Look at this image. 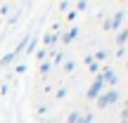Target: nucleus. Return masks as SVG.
Masks as SVG:
<instances>
[{
	"mask_svg": "<svg viewBox=\"0 0 128 123\" xmlns=\"http://www.w3.org/2000/svg\"><path fill=\"white\" fill-rule=\"evenodd\" d=\"M100 69H104V71L100 73V78H102V83H104V85H109V90L119 85V76H116V71H114L112 66H100Z\"/></svg>",
	"mask_w": 128,
	"mask_h": 123,
	"instance_id": "1",
	"label": "nucleus"
},
{
	"mask_svg": "<svg viewBox=\"0 0 128 123\" xmlns=\"http://www.w3.org/2000/svg\"><path fill=\"white\" fill-rule=\"evenodd\" d=\"M100 92H104V83H102L100 73H97L95 81H92V85L86 90V97H88V100H97V97H100Z\"/></svg>",
	"mask_w": 128,
	"mask_h": 123,
	"instance_id": "2",
	"label": "nucleus"
},
{
	"mask_svg": "<svg viewBox=\"0 0 128 123\" xmlns=\"http://www.w3.org/2000/svg\"><path fill=\"white\" fill-rule=\"evenodd\" d=\"M124 17H126V12H124V9L114 12V17L104 21V28H107V31H121V24H124Z\"/></svg>",
	"mask_w": 128,
	"mask_h": 123,
	"instance_id": "3",
	"label": "nucleus"
},
{
	"mask_svg": "<svg viewBox=\"0 0 128 123\" xmlns=\"http://www.w3.org/2000/svg\"><path fill=\"white\" fill-rule=\"evenodd\" d=\"M60 33H62V31H60L57 26L52 28V31H48V33H45V38H43V43H45V50H52V45L60 40Z\"/></svg>",
	"mask_w": 128,
	"mask_h": 123,
	"instance_id": "4",
	"label": "nucleus"
},
{
	"mask_svg": "<svg viewBox=\"0 0 128 123\" xmlns=\"http://www.w3.org/2000/svg\"><path fill=\"white\" fill-rule=\"evenodd\" d=\"M102 97H104V104L109 107V104H116V102L121 100V92H119V88H112V90L102 92Z\"/></svg>",
	"mask_w": 128,
	"mask_h": 123,
	"instance_id": "5",
	"label": "nucleus"
},
{
	"mask_svg": "<svg viewBox=\"0 0 128 123\" xmlns=\"http://www.w3.org/2000/svg\"><path fill=\"white\" fill-rule=\"evenodd\" d=\"M76 36H78V28H76V26H71L69 31H62V33H60V40L64 43V45H69L71 40H76Z\"/></svg>",
	"mask_w": 128,
	"mask_h": 123,
	"instance_id": "6",
	"label": "nucleus"
},
{
	"mask_svg": "<svg viewBox=\"0 0 128 123\" xmlns=\"http://www.w3.org/2000/svg\"><path fill=\"white\" fill-rule=\"evenodd\" d=\"M86 66H88V71H90V73H95V76L100 73V64L92 59V55H86Z\"/></svg>",
	"mask_w": 128,
	"mask_h": 123,
	"instance_id": "7",
	"label": "nucleus"
},
{
	"mask_svg": "<svg viewBox=\"0 0 128 123\" xmlns=\"http://www.w3.org/2000/svg\"><path fill=\"white\" fill-rule=\"evenodd\" d=\"M126 40H128V28H121L116 36V47H126Z\"/></svg>",
	"mask_w": 128,
	"mask_h": 123,
	"instance_id": "8",
	"label": "nucleus"
},
{
	"mask_svg": "<svg viewBox=\"0 0 128 123\" xmlns=\"http://www.w3.org/2000/svg\"><path fill=\"white\" fill-rule=\"evenodd\" d=\"M50 59H52V62H50L52 66H62V64H64V59H66V55H64V52L60 50V52H55V55H52Z\"/></svg>",
	"mask_w": 128,
	"mask_h": 123,
	"instance_id": "9",
	"label": "nucleus"
},
{
	"mask_svg": "<svg viewBox=\"0 0 128 123\" xmlns=\"http://www.w3.org/2000/svg\"><path fill=\"white\" fill-rule=\"evenodd\" d=\"M50 69H52V64H50V59H45V62H40V76H48V73H50Z\"/></svg>",
	"mask_w": 128,
	"mask_h": 123,
	"instance_id": "10",
	"label": "nucleus"
},
{
	"mask_svg": "<svg viewBox=\"0 0 128 123\" xmlns=\"http://www.w3.org/2000/svg\"><path fill=\"white\" fill-rule=\"evenodd\" d=\"M14 59H17V57H14V55H12V52H7V55H5V57H2V59H0V66H7V64H12Z\"/></svg>",
	"mask_w": 128,
	"mask_h": 123,
	"instance_id": "11",
	"label": "nucleus"
},
{
	"mask_svg": "<svg viewBox=\"0 0 128 123\" xmlns=\"http://www.w3.org/2000/svg\"><path fill=\"white\" fill-rule=\"evenodd\" d=\"M107 57H109V55H107V50H97L95 55H92V59H95V62H104Z\"/></svg>",
	"mask_w": 128,
	"mask_h": 123,
	"instance_id": "12",
	"label": "nucleus"
},
{
	"mask_svg": "<svg viewBox=\"0 0 128 123\" xmlns=\"http://www.w3.org/2000/svg\"><path fill=\"white\" fill-rule=\"evenodd\" d=\"M74 69H76V62H74V59H64V71H66V73H71Z\"/></svg>",
	"mask_w": 128,
	"mask_h": 123,
	"instance_id": "13",
	"label": "nucleus"
},
{
	"mask_svg": "<svg viewBox=\"0 0 128 123\" xmlns=\"http://www.w3.org/2000/svg\"><path fill=\"white\" fill-rule=\"evenodd\" d=\"M78 119H81V114H78V111H76V109H74V111H71V114H69V116H66V123H78Z\"/></svg>",
	"mask_w": 128,
	"mask_h": 123,
	"instance_id": "14",
	"label": "nucleus"
},
{
	"mask_svg": "<svg viewBox=\"0 0 128 123\" xmlns=\"http://www.w3.org/2000/svg\"><path fill=\"white\" fill-rule=\"evenodd\" d=\"M48 52H50V50H45V47H43V50H38V52H36L38 62H45V59H48Z\"/></svg>",
	"mask_w": 128,
	"mask_h": 123,
	"instance_id": "15",
	"label": "nucleus"
},
{
	"mask_svg": "<svg viewBox=\"0 0 128 123\" xmlns=\"http://www.w3.org/2000/svg\"><path fill=\"white\" fill-rule=\"evenodd\" d=\"M66 95H69V90H66V88H64V85H62L60 90H57V95H55V97H57V100H64V97H66Z\"/></svg>",
	"mask_w": 128,
	"mask_h": 123,
	"instance_id": "16",
	"label": "nucleus"
},
{
	"mask_svg": "<svg viewBox=\"0 0 128 123\" xmlns=\"http://www.w3.org/2000/svg\"><path fill=\"white\" fill-rule=\"evenodd\" d=\"M78 123H92V114H86V116H81V119H78Z\"/></svg>",
	"mask_w": 128,
	"mask_h": 123,
	"instance_id": "17",
	"label": "nucleus"
},
{
	"mask_svg": "<svg viewBox=\"0 0 128 123\" xmlns=\"http://www.w3.org/2000/svg\"><path fill=\"white\" fill-rule=\"evenodd\" d=\"M26 69H28L26 64H17V69H14V71H17V73H24V71H26Z\"/></svg>",
	"mask_w": 128,
	"mask_h": 123,
	"instance_id": "18",
	"label": "nucleus"
},
{
	"mask_svg": "<svg viewBox=\"0 0 128 123\" xmlns=\"http://www.w3.org/2000/svg\"><path fill=\"white\" fill-rule=\"evenodd\" d=\"M76 9H88V2H86V0H81V2H76Z\"/></svg>",
	"mask_w": 128,
	"mask_h": 123,
	"instance_id": "19",
	"label": "nucleus"
},
{
	"mask_svg": "<svg viewBox=\"0 0 128 123\" xmlns=\"http://www.w3.org/2000/svg\"><path fill=\"white\" fill-rule=\"evenodd\" d=\"M76 14H78V12H74V9H71V12H66V19H69V21H74V19H76Z\"/></svg>",
	"mask_w": 128,
	"mask_h": 123,
	"instance_id": "20",
	"label": "nucleus"
},
{
	"mask_svg": "<svg viewBox=\"0 0 128 123\" xmlns=\"http://www.w3.org/2000/svg\"><path fill=\"white\" fill-rule=\"evenodd\" d=\"M126 55V47H116V57H124Z\"/></svg>",
	"mask_w": 128,
	"mask_h": 123,
	"instance_id": "21",
	"label": "nucleus"
},
{
	"mask_svg": "<svg viewBox=\"0 0 128 123\" xmlns=\"http://www.w3.org/2000/svg\"><path fill=\"white\" fill-rule=\"evenodd\" d=\"M45 111H48V104H40V107H38V114H40V116L45 114Z\"/></svg>",
	"mask_w": 128,
	"mask_h": 123,
	"instance_id": "22",
	"label": "nucleus"
}]
</instances>
